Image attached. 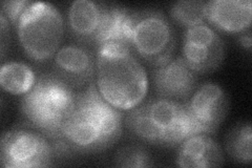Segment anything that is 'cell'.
Returning a JSON list of instances; mask_svg holds the SVG:
<instances>
[{"instance_id": "5b68a950", "label": "cell", "mask_w": 252, "mask_h": 168, "mask_svg": "<svg viewBox=\"0 0 252 168\" xmlns=\"http://www.w3.org/2000/svg\"><path fill=\"white\" fill-rule=\"evenodd\" d=\"M176 33L160 10H135L130 47L140 60L153 67L170 60L176 51Z\"/></svg>"}, {"instance_id": "8992f818", "label": "cell", "mask_w": 252, "mask_h": 168, "mask_svg": "<svg viewBox=\"0 0 252 168\" xmlns=\"http://www.w3.org/2000/svg\"><path fill=\"white\" fill-rule=\"evenodd\" d=\"M55 161L51 141L27 124L14 126L1 135L0 163L5 168L49 167Z\"/></svg>"}, {"instance_id": "7c38bea8", "label": "cell", "mask_w": 252, "mask_h": 168, "mask_svg": "<svg viewBox=\"0 0 252 168\" xmlns=\"http://www.w3.org/2000/svg\"><path fill=\"white\" fill-rule=\"evenodd\" d=\"M205 19L215 30L226 34H241L249 30L252 20L250 0H208Z\"/></svg>"}, {"instance_id": "8fae6325", "label": "cell", "mask_w": 252, "mask_h": 168, "mask_svg": "<svg viewBox=\"0 0 252 168\" xmlns=\"http://www.w3.org/2000/svg\"><path fill=\"white\" fill-rule=\"evenodd\" d=\"M156 97L186 102L199 86V76L188 67L182 56H177L151 70Z\"/></svg>"}, {"instance_id": "7a4b0ae2", "label": "cell", "mask_w": 252, "mask_h": 168, "mask_svg": "<svg viewBox=\"0 0 252 168\" xmlns=\"http://www.w3.org/2000/svg\"><path fill=\"white\" fill-rule=\"evenodd\" d=\"M94 81L103 98L126 111L143 102L148 93V75L130 47L106 43L96 50Z\"/></svg>"}, {"instance_id": "ba28073f", "label": "cell", "mask_w": 252, "mask_h": 168, "mask_svg": "<svg viewBox=\"0 0 252 168\" xmlns=\"http://www.w3.org/2000/svg\"><path fill=\"white\" fill-rule=\"evenodd\" d=\"M181 56L198 75L212 73L224 61V40L207 22L185 29Z\"/></svg>"}, {"instance_id": "9a60e30c", "label": "cell", "mask_w": 252, "mask_h": 168, "mask_svg": "<svg viewBox=\"0 0 252 168\" xmlns=\"http://www.w3.org/2000/svg\"><path fill=\"white\" fill-rule=\"evenodd\" d=\"M133 14L135 10L130 7L104 2L96 50L98 46L106 43L123 44L130 47Z\"/></svg>"}, {"instance_id": "6da1fadb", "label": "cell", "mask_w": 252, "mask_h": 168, "mask_svg": "<svg viewBox=\"0 0 252 168\" xmlns=\"http://www.w3.org/2000/svg\"><path fill=\"white\" fill-rule=\"evenodd\" d=\"M123 111L108 103L92 81L76 93L75 106L62 129V138L73 154L101 153L120 139Z\"/></svg>"}, {"instance_id": "277c9868", "label": "cell", "mask_w": 252, "mask_h": 168, "mask_svg": "<svg viewBox=\"0 0 252 168\" xmlns=\"http://www.w3.org/2000/svg\"><path fill=\"white\" fill-rule=\"evenodd\" d=\"M19 43L28 57L37 63H46L61 46L65 21L56 5L32 1L16 26Z\"/></svg>"}, {"instance_id": "3957f363", "label": "cell", "mask_w": 252, "mask_h": 168, "mask_svg": "<svg viewBox=\"0 0 252 168\" xmlns=\"http://www.w3.org/2000/svg\"><path fill=\"white\" fill-rule=\"evenodd\" d=\"M77 91L52 70L37 74L34 86L20 100L23 123L51 142L63 140L62 129L75 106Z\"/></svg>"}, {"instance_id": "4fadbf2b", "label": "cell", "mask_w": 252, "mask_h": 168, "mask_svg": "<svg viewBox=\"0 0 252 168\" xmlns=\"http://www.w3.org/2000/svg\"><path fill=\"white\" fill-rule=\"evenodd\" d=\"M103 6L104 2L94 0H75L69 4L66 23L76 42L91 46L96 51Z\"/></svg>"}, {"instance_id": "30bf717a", "label": "cell", "mask_w": 252, "mask_h": 168, "mask_svg": "<svg viewBox=\"0 0 252 168\" xmlns=\"http://www.w3.org/2000/svg\"><path fill=\"white\" fill-rule=\"evenodd\" d=\"M189 113L201 133L216 134L229 110L226 91L216 82H204L186 101Z\"/></svg>"}, {"instance_id": "ffe728a7", "label": "cell", "mask_w": 252, "mask_h": 168, "mask_svg": "<svg viewBox=\"0 0 252 168\" xmlns=\"http://www.w3.org/2000/svg\"><path fill=\"white\" fill-rule=\"evenodd\" d=\"M116 167L145 168L155 165V160L148 149L139 143H129L120 146L113 158Z\"/></svg>"}, {"instance_id": "e0dca14e", "label": "cell", "mask_w": 252, "mask_h": 168, "mask_svg": "<svg viewBox=\"0 0 252 168\" xmlns=\"http://www.w3.org/2000/svg\"><path fill=\"white\" fill-rule=\"evenodd\" d=\"M252 129L249 121L234 124L225 135L224 148L233 162L247 165L252 161Z\"/></svg>"}, {"instance_id": "7402d4cb", "label": "cell", "mask_w": 252, "mask_h": 168, "mask_svg": "<svg viewBox=\"0 0 252 168\" xmlns=\"http://www.w3.org/2000/svg\"><path fill=\"white\" fill-rule=\"evenodd\" d=\"M10 26L11 23L5 18L3 14L0 13V47H1V60H4L7 45L10 43Z\"/></svg>"}, {"instance_id": "52a82bcc", "label": "cell", "mask_w": 252, "mask_h": 168, "mask_svg": "<svg viewBox=\"0 0 252 168\" xmlns=\"http://www.w3.org/2000/svg\"><path fill=\"white\" fill-rule=\"evenodd\" d=\"M149 119L159 135L161 147H177L184 140L201 134L186 102L151 97L146 99Z\"/></svg>"}, {"instance_id": "9c48e42d", "label": "cell", "mask_w": 252, "mask_h": 168, "mask_svg": "<svg viewBox=\"0 0 252 168\" xmlns=\"http://www.w3.org/2000/svg\"><path fill=\"white\" fill-rule=\"evenodd\" d=\"M51 70L74 90H82L96 76V51L76 41L63 44L54 55Z\"/></svg>"}, {"instance_id": "44dd1931", "label": "cell", "mask_w": 252, "mask_h": 168, "mask_svg": "<svg viewBox=\"0 0 252 168\" xmlns=\"http://www.w3.org/2000/svg\"><path fill=\"white\" fill-rule=\"evenodd\" d=\"M30 0H3L1 1V14L5 16L11 26L16 28L22 13L31 4Z\"/></svg>"}, {"instance_id": "d6986e66", "label": "cell", "mask_w": 252, "mask_h": 168, "mask_svg": "<svg viewBox=\"0 0 252 168\" xmlns=\"http://www.w3.org/2000/svg\"><path fill=\"white\" fill-rule=\"evenodd\" d=\"M203 0H179L169 7L170 19L181 28L188 29L206 22Z\"/></svg>"}, {"instance_id": "ac0fdd59", "label": "cell", "mask_w": 252, "mask_h": 168, "mask_svg": "<svg viewBox=\"0 0 252 168\" xmlns=\"http://www.w3.org/2000/svg\"><path fill=\"white\" fill-rule=\"evenodd\" d=\"M124 125L133 137L140 141L151 144V145L161 146L159 135L148 116L146 99L139 105L126 110V114L124 115Z\"/></svg>"}, {"instance_id": "2e32d148", "label": "cell", "mask_w": 252, "mask_h": 168, "mask_svg": "<svg viewBox=\"0 0 252 168\" xmlns=\"http://www.w3.org/2000/svg\"><path fill=\"white\" fill-rule=\"evenodd\" d=\"M37 79L36 71L30 65L22 61L2 62L0 67L1 89L15 96H23L34 86Z\"/></svg>"}, {"instance_id": "5bb4252c", "label": "cell", "mask_w": 252, "mask_h": 168, "mask_svg": "<svg viewBox=\"0 0 252 168\" xmlns=\"http://www.w3.org/2000/svg\"><path fill=\"white\" fill-rule=\"evenodd\" d=\"M224 151L209 134H195L179 145L176 164L183 168H210L222 166Z\"/></svg>"}, {"instance_id": "603a6c76", "label": "cell", "mask_w": 252, "mask_h": 168, "mask_svg": "<svg viewBox=\"0 0 252 168\" xmlns=\"http://www.w3.org/2000/svg\"><path fill=\"white\" fill-rule=\"evenodd\" d=\"M238 42L243 47V49H246L248 52L251 51L252 39H251V31H250V29L242 32L241 34L238 35Z\"/></svg>"}]
</instances>
